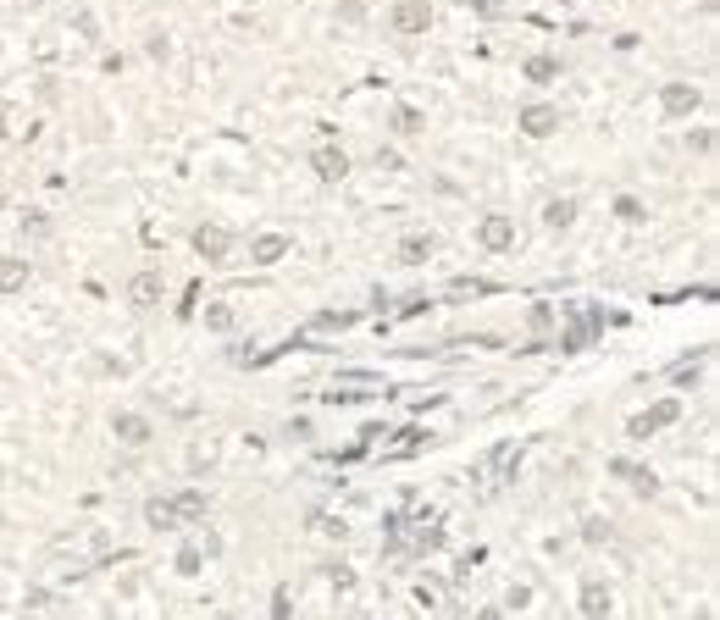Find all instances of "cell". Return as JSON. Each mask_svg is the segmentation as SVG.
Returning a JSON list of instances; mask_svg holds the SVG:
<instances>
[{
  "label": "cell",
  "mask_w": 720,
  "mask_h": 620,
  "mask_svg": "<svg viewBox=\"0 0 720 620\" xmlns=\"http://www.w3.org/2000/svg\"><path fill=\"white\" fill-rule=\"evenodd\" d=\"M477 239H482V250L504 255L510 244H516V222H510V216H488V222L477 227Z\"/></svg>",
  "instance_id": "1"
},
{
  "label": "cell",
  "mask_w": 720,
  "mask_h": 620,
  "mask_svg": "<svg viewBox=\"0 0 720 620\" xmlns=\"http://www.w3.org/2000/svg\"><path fill=\"white\" fill-rule=\"evenodd\" d=\"M311 167H316V178H322V183H344V172H349V155L338 150V144H322V150L311 155Z\"/></svg>",
  "instance_id": "2"
},
{
  "label": "cell",
  "mask_w": 720,
  "mask_h": 620,
  "mask_svg": "<svg viewBox=\"0 0 720 620\" xmlns=\"http://www.w3.org/2000/svg\"><path fill=\"white\" fill-rule=\"evenodd\" d=\"M676 416H682V405H676V399H671V405H660V410H643V416H632V427H626V432H632V438H648V432L671 427Z\"/></svg>",
  "instance_id": "3"
},
{
  "label": "cell",
  "mask_w": 720,
  "mask_h": 620,
  "mask_svg": "<svg viewBox=\"0 0 720 620\" xmlns=\"http://www.w3.org/2000/svg\"><path fill=\"white\" fill-rule=\"evenodd\" d=\"M554 122H560V111H554V106H527V111H521V133H527V139L554 133Z\"/></svg>",
  "instance_id": "4"
},
{
  "label": "cell",
  "mask_w": 720,
  "mask_h": 620,
  "mask_svg": "<svg viewBox=\"0 0 720 620\" xmlns=\"http://www.w3.org/2000/svg\"><path fill=\"white\" fill-rule=\"evenodd\" d=\"M660 106H665V117H687V111L698 106V89H693V84H671V89L660 95Z\"/></svg>",
  "instance_id": "5"
},
{
  "label": "cell",
  "mask_w": 720,
  "mask_h": 620,
  "mask_svg": "<svg viewBox=\"0 0 720 620\" xmlns=\"http://www.w3.org/2000/svg\"><path fill=\"white\" fill-rule=\"evenodd\" d=\"M228 233H222V227H200V233H194V250L205 255V261H222V255H228Z\"/></svg>",
  "instance_id": "6"
},
{
  "label": "cell",
  "mask_w": 720,
  "mask_h": 620,
  "mask_svg": "<svg viewBox=\"0 0 720 620\" xmlns=\"http://www.w3.org/2000/svg\"><path fill=\"white\" fill-rule=\"evenodd\" d=\"M128 299H133V305H156V299H161V272H139V277H133V288H128Z\"/></svg>",
  "instance_id": "7"
},
{
  "label": "cell",
  "mask_w": 720,
  "mask_h": 620,
  "mask_svg": "<svg viewBox=\"0 0 720 620\" xmlns=\"http://www.w3.org/2000/svg\"><path fill=\"white\" fill-rule=\"evenodd\" d=\"M17 288H28V266L17 255H0V294H17Z\"/></svg>",
  "instance_id": "8"
},
{
  "label": "cell",
  "mask_w": 720,
  "mask_h": 620,
  "mask_svg": "<svg viewBox=\"0 0 720 620\" xmlns=\"http://www.w3.org/2000/svg\"><path fill=\"white\" fill-rule=\"evenodd\" d=\"M582 615H610V587H604V582L582 587Z\"/></svg>",
  "instance_id": "9"
},
{
  "label": "cell",
  "mask_w": 720,
  "mask_h": 620,
  "mask_svg": "<svg viewBox=\"0 0 720 620\" xmlns=\"http://www.w3.org/2000/svg\"><path fill=\"white\" fill-rule=\"evenodd\" d=\"M144 521L161 526V532H172V526H178V510H172V499H150L144 504Z\"/></svg>",
  "instance_id": "10"
},
{
  "label": "cell",
  "mask_w": 720,
  "mask_h": 620,
  "mask_svg": "<svg viewBox=\"0 0 720 620\" xmlns=\"http://www.w3.org/2000/svg\"><path fill=\"white\" fill-rule=\"evenodd\" d=\"M172 510H178V521H205V493H178Z\"/></svg>",
  "instance_id": "11"
},
{
  "label": "cell",
  "mask_w": 720,
  "mask_h": 620,
  "mask_svg": "<svg viewBox=\"0 0 720 620\" xmlns=\"http://www.w3.org/2000/svg\"><path fill=\"white\" fill-rule=\"evenodd\" d=\"M283 250H288V239H283V233H266V239H255V261H261V266H272Z\"/></svg>",
  "instance_id": "12"
},
{
  "label": "cell",
  "mask_w": 720,
  "mask_h": 620,
  "mask_svg": "<svg viewBox=\"0 0 720 620\" xmlns=\"http://www.w3.org/2000/svg\"><path fill=\"white\" fill-rule=\"evenodd\" d=\"M543 222H549V227H571V222H576V200H549Z\"/></svg>",
  "instance_id": "13"
},
{
  "label": "cell",
  "mask_w": 720,
  "mask_h": 620,
  "mask_svg": "<svg viewBox=\"0 0 720 620\" xmlns=\"http://www.w3.org/2000/svg\"><path fill=\"white\" fill-rule=\"evenodd\" d=\"M117 438L122 443H144V438H150V427H144L139 416H117Z\"/></svg>",
  "instance_id": "14"
},
{
  "label": "cell",
  "mask_w": 720,
  "mask_h": 620,
  "mask_svg": "<svg viewBox=\"0 0 720 620\" xmlns=\"http://www.w3.org/2000/svg\"><path fill=\"white\" fill-rule=\"evenodd\" d=\"M399 255H405V261H427V255H432V239H427V233H410V239L399 244Z\"/></svg>",
  "instance_id": "15"
},
{
  "label": "cell",
  "mask_w": 720,
  "mask_h": 620,
  "mask_svg": "<svg viewBox=\"0 0 720 620\" xmlns=\"http://www.w3.org/2000/svg\"><path fill=\"white\" fill-rule=\"evenodd\" d=\"M399 28H405V34H416V28H427V12H421V6H405V12L394 17Z\"/></svg>",
  "instance_id": "16"
},
{
  "label": "cell",
  "mask_w": 720,
  "mask_h": 620,
  "mask_svg": "<svg viewBox=\"0 0 720 620\" xmlns=\"http://www.w3.org/2000/svg\"><path fill=\"white\" fill-rule=\"evenodd\" d=\"M205 322H211L216 333H228V327H233V310H228V305H211V310H205Z\"/></svg>",
  "instance_id": "17"
},
{
  "label": "cell",
  "mask_w": 720,
  "mask_h": 620,
  "mask_svg": "<svg viewBox=\"0 0 720 620\" xmlns=\"http://www.w3.org/2000/svg\"><path fill=\"white\" fill-rule=\"evenodd\" d=\"M394 128H399V133H416L421 117H416V111H394Z\"/></svg>",
  "instance_id": "18"
},
{
  "label": "cell",
  "mask_w": 720,
  "mask_h": 620,
  "mask_svg": "<svg viewBox=\"0 0 720 620\" xmlns=\"http://www.w3.org/2000/svg\"><path fill=\"white\" fill-rule=\"evenodd\" d=\"M527 72H532V78H538V84H543V78H554V61H549V56H538V61H532Z\"/></svg>",
  "instance_id": "19"
},
{
  "label": "cell",
  "mask_w": 720,
  "mask_h": 620,
  "mask_svg": "<svg viewBox=\"0 0 720 620\" xmlns=\"http://www.w3.org/2000/svg\"><path fill=\"white\" fill-rule=\"evenodd\" d=\"M0 139H6V106H0Z\"/></svg>",
  "instance_id": "20"
}]
</instances>
